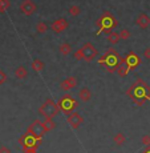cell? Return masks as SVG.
I'll use <instances>...</instances> for the list:
<instances>
[{"mask_svg":"<svg viewBox=\"0 0 150 153\" xmlns=\"http://www.w3.org/2000/svg\"><path fill=\"white\" fill-rule=\"evenodd\" d=\"M128 93H129V96H132L134 101L140 105H142L146 99L150 100V88H149V85L146 83H143L142 80H138L137 83L129 89Z\"/></svg>","mask_w":150,"mask_h":153,"instance_id":"6da1fadb","label":"cell"},{"mask_svg":"<svg viewBox=\"0 0 150 153\" xmlns=\"http://www.w3.org/2000/svg\"><path fill=\"white\" fill-rule=\"evenodd\" d=\"M121 60H122L121 56H118V53L113 48H110L108 49V52L102 57H100V64L106 67V69L109 72H114V71H117L120 64H121Z\"/></svg>","mask_w":150,"mask_h":153,"instance_id":"7a4b0ae2","label":"cell"},{"mask_svg":"<svg viewBox=\"0 0 150 153\" xmlns=\"http://www.w3.org/2000/svg\"><path fill=\"white\" fill-rule=\"evenodd\" d=\"M117 24H118V23H117L116 17H114L110 12H108V11L104 12V15H102V16L98 19V22H97V25H98V28H100L98 32L104 31L105 33H108V35L110 33L112 29L114 27H117Z\"/></svg>","mask_w":150,"mask_h":153,"instance_id":"3957f363","label":"cell"},{"mask_svg":"<svg viewBox=\"0 0 150 153\" xmlns=\"http://www.w3.org/2000/svg\"><path fill=\"white\" fill-rule=\"evenodd\" d=\"M39 112H40V114H43V116L45 117V119H52L53 116L57 114L58 105L56 104L55 101H52V100H47V101L40 107Z\"/></svg>","mask_w":150,"mask_h":153,"instance_id":"277c9868","label":"cell"},{"mask_svg":"<svg viewBox=\"0 0 150 153\" xmlns=\"http://www.w3.org/2000/svg\"><path fill=\"white\" fill-rule=\"evenodd\" d=\"M58 107L65 112V113H72V111L77 108V101H76L73 97H70V96L67 95V96H64L63 99H60Z\"/></svg>","mask_w":150,"mask_h":153,"instance_id":"5b68a950","label":"cell"},{"mask_svg":"<svg viewBox=\"0 0 150 153\" xmlns=\"http://www.w3.org/2000/svg\"><path fill=\"white\" fill-rule=\"evenodd\" d=\"M81 49H82V55H84V60L88 61V63L92 61L98 55V51H97L96 47H93L92 43H85Z\"/></svg>","mask_w":150,"mask_h":153,"instance_id":"8992f818","label":"cell"},{"mask_svg":"<svg viewBox=\"0 0 150 153\" xmlns=\"http://www.w3.org/2000/svg\"><path fill=\"white\" fill-rule=\"evenodd\" d=\"M29 132H31V134L35 137V139H41L43 134L47 132V129H45V126H44V123L33 121L32 125L29 126Z\"/></svg>","mask_w":150,"mask_h":153,"instance_id":"52a82bcc","label":"cell"},{"mask_svg":"<svg viewBox=\"0 0 150 153\" xmlns=\"http://www.w3.org/2000/svg\"><path fill=\"white\" fill-rule=\"evenodd\" d=\"M20 10H21V12L24 15L31 16L32 13L36 12V4H35L32 0H24V1L21 3V5H20Z\"/></svg>","mask_w":150,"mask_h":153,"instance_id":"ba28073f","label":"cell"},{"mask_svg":"<svg viewBox=\"0 0 150 153\" xmlns=\"http://www.w3.org/2000/svg\"><path fill=\"white\" fill-rule=\"evenodd\" d=\"M125 63H126V65L129 67V69H134V68H137V67L140 65L141 60H140V57L134 53V52H130V53L126 55Z\"/></svg>","mask_w":150,"mask_h":153,"instance_id":"9c48e42d","label":"cell"},{"mask_svg":"<svg viewBox=\"0 0 150 153\" xmlns=\"http://www.w3.org/2000/svg\"><path fill=\"white\" fill-rule=\"evenodd\" d=\"M82 121H84V119H82V116L80 113H77V112H73V113H69L68 116V124L72 126V128H78Z\"/></svg>","mask_w":150,"mask_h":153,"instance_id":"30bf717a","label":"cell"},{"mask_svg":"<svg viewBox=\"0 0 150 153\" xmlns=\"http://www.w3.org/2000/svg\"><path fill=\"white\" fill-rule=\"evenodd\" d=\"M52 31L56 32V33H58V32H63L65 31L67 28H68V22H67L65 19H57L53 22V24L51 25Z\"/></svg>","mask_w":150,"mask_h":153,"instance_id":"8fae6325","label":"cell"},{"mask_svg":"<svg viewBox=\"0 0 150 153\" xmlns=\"http://www.w3.org/2000/svg\"><path fill=\"white\" fill-rule=\"evenodd\" d=\"M136 23H137L138 27H141L142 29H146V28H148L149 25H150V17H149L146 13H141L140 16L137 17Z\"/></svg>","mask_w":150,"mask_h":153,"instance_id":"7c38bea8","label":"cell"},{"mask_svg":"<svg viewBox=\"0 0 150 153\" xmlns=\"http://www.w3.org/2000/svg\"><path fill=\"white\" fill-rule=\"evenodd\" d=\"M73 87H76V79L75 77L65 79V80L60 84V88L61 89H64V91H69V89H72Z\"/></svg>","mask_w":150,"mask_h":153,"instance_id":"4fadbf2b","label":"cell"},{"mask_svg":"<svg viewBox=\"0 0 150 153\" xmlns=\"http://www.w3.org/2000/svg\"><path fill=\"white\" fill-rule=\"evenodd\" d=\"M128 72H129V67L126 65V63H125V57H122L121 64H120L118 68H117V73H118L121 77H123V76L128 75Z\"/></svg>","mask_w":150,"mask_h":153,"instance_id":"5bb4252c","label":"cell"},{"mask_svg":"<svg viewBox=\"0 0 150 153\" xmlns=\"http://www.w3.org/2000/svg\"><path fill=\"white\" fill-rule=\"evenodd\" d=\"M78 97H80L82 101H89L90 97H92V92H90L88 88H82L80 92H78Z\"/></svg>","mask_w":150,"mask_h":153,"instance_id":"9a60e30c","label":"cell"},{"mask_svg":"<svg viewBox=\"0 0 150 153\" xmlns=\"http://www.w3.org/2000/svg\"><path fill=\"white\" fill-rule=\"evenodd\" d=\"M121 40V37H120V33H117V32L112 31L109 35H108V42H109L110 44H117Z\"/></svg>","mask_w":150,"mask_h":153,"instance_id":"2e32d148","label":"cell"},{"mask_svg":"<svg viewBox=\"0 0 150 153\" xmlns=\"http://www.w3.org/2000/svg\"><path fill=\"white\" fill-rule=\"evenodd\" d=\"M60 52H61V55H64V56H67V55H69L70 52H72V48H70V45L68 43H63L60 45Z\"/></svg>","mask_w":150,"mask_h":153,"instance_id":"e0dca14e","label":"cell"},{"mask_svg":"<svg viewBox=\"0 0 150 153\" xmlns=\"http://www.w3.org/2000/svg\"><path fill=\"white\" fill-rule=\"evenodd\" d=\"M27 73H28V71L24 68V67H19L16 71H15V75H16V77H19V79H24L25 76H27Z\"/></svg>","mask_w":150,"mask_h":153,"instance_id":"ac0fdd59","label":"cell"},{"mask_svg":"<svg viewBox=\"0 0 150 153\" xmlns=\"http://www.w3.org/2000/svg\"><path fill=\"white\" fill-rule=\"evenodd\" d=\"M36 29H37V32H39V33H45V32L48 31V25H47L44 22H40V23H37Z\"/></svg>","mask_w":150,"mask_h":153,"instance_id":"d6986e66","label":"cell"},{"mask_svg":"<svg viewBox=\"0 0 150 153\" xmlns=\"http://www.w3.org/2000/svg\"><path fill=\"white\" fill-rule=\"evenodd\" d=\"M10 5H11V3H10V0H0V12H5V11L10 8Z\"/></svg>","mask_w":150,"mask_h":153,"instance_id":"ffe728a7","label":"cell"},{"mask_svg":"<svg viewBox=\"0 0 150 153\" xmlns=\"http://www.w3.org/2000/svg\"><path fill=\"white\" fill-rule=\"evenodd\" d=\"M69 13L72 15V16H78V15L81 13V8L78 7V5H72V7L69 8Z\"/></svg>","mask_w":150,"mask_h":153,"instance_id":"44dd1931","label":"cell"},{"mask_svg":"<svg viewBox=\"0 0 150 153\" xmlns=\"http://www.w3.org/2000/svg\"><path fill=\"white\" fill-rule=\"evenodd\" d=\"M114 143H116L117 145H122V144L125 143V136H123L122 133H117L116 136H114Z\"/></svg>","mask_w":150,"mask_h":153,"instance_id":"7402d4cb","label":"cell"},{"mask_svg":"<svg viewBox=\"0 0 150 153\" xmlns=\"http://www.w3.org/2000/svg\"><path fill=\"white\" fill-rule=\"evenodd\" d=\"M43 67H44V64L41 63L40 60H35L33 63H32V68L36 71V72H40V71L43 69Z\"/></svg>","mask_w":150,"mask_h":153,"instance_id":"603a6c76","label":"cell"},{"mask_svg":"<svg viewBox=\"0 0 150 153\" xmlns=\"http://www.w3.org/2000/svg\"><path fill=\"white\" fill-rule=\"evenodd\" d=\"M44 126H45L47 131H51V129H53L56 126V124L52 121V119H47L45 121H44Z\"/></svg>","mask_w":150,"mask_h":153,"instance_id":"cb8c5ba5","label":"cell"},{"mask_svg":"<svg viewBox=\"0 0 150 153\" xmlns=\"http://www.w3.org/2000/svg\"><path fill=\"white\" fill-rule=\"evenodd\" d=\"M120 37H121V40H129L130 39V31L129 29H122L120 32Z\"/></svg>","mask_w":150,"mask_h":153,"instance_id":"d4e9b609","label":"cell"},{"mask_svg":"<svg viewBox=\"0 0 150 153\" xmlns=\"http://www.w3.org/2000/svg\"><path fill=\"white\" fill-rule=\"evenodd\" d=\"M7 80V75H5L3 71H0V85L4 84V81Z\"/></svg>","mask_w":150,"mask_h":153,"instance_id":"484cf974","label":"cell"},{"mask_svg":"<svg viewBox=\"0 0 150 153\" xmlns=\"http://www.w3.org/2000/svg\"><path fill=\"white\" fill-rule=\"evenodd\" d=\"M75 57L77 59V60H81V59H84V55H82V49L81 48L75 53Z\"/></svg>","mask_w":150,"mask_h":153,"instance_id":"4316f807","label":"cell"},{"mask_svg":"<svg viewBox=\"0 0 150 153\" xmlns=\"http://www.w3.org/2000/svg\"><path fill=\"white\" fill-rule=\"evenodd\" d=\"M142 144L143 145H150V136H143L142 137Z\"/></svg>","mask_w":150,"mask_h":153,"instance_id":"83f0119b","label":"cell"},{"mask_svg":"<svg viewBox=\"0 0 150 153\" xmlns=\"http://www.w3.org/2000/svg\"><path fill=\"white\" fill-rule=\"evenodd\" d=\"M143 57H145L146 60H150V48H146L145 51H143Z\"/></svg>","mask_w":150,"mask_h":153,"instance_id":"f1b7e54d","label":"cell"},{"mask_svg":"<svg viewBox=\"0 0 150 153\" xmlns=\"http://www.w3.org/2000/svg\"><path fill=\"white\" fill-rule=\"evenodd\" d=\"M0 153H11V151L8 148H5V146H1L0 148Z\"/></svg>","mask_w":150,"mask_h":153,"instance_id":"f546056e","label":"cell"},{"mask_svg":"<svg viewBox=\"0 0 150 153\" xmlns=\"http://www.w3.org/2000/svg\"><path fill=\"white\" fill-rule=\"evenodd\" d=\"M143 153H150V145H148V146H146V151L143 152Z\"/></svg>","mask_w":150,"mask_h":153,"instance_id":"4dcf8cb0","label":"cell"}]
</instances>
